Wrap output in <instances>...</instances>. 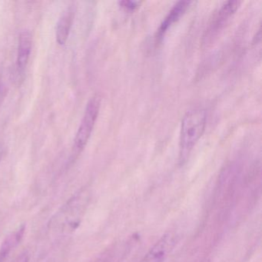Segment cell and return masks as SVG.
<instances>
[{
	"label": "cell",
	"instance_id": "1",
	"mask_svg": "<svg viewBox=\"0 0 262 262\" xmlns=\"http://www.w3.org/2000/svg\"><path fill=\"white\" fill-rule=\"evenodd\" d=\"M89 202L90 193L88 191H79L53 216L49 225L50 229L59 233L75 231L80 224Z\"/></svg>",
	"mask_w": 262,
	"mask_h": 262
},
{
	"label": "cell",
	"instance_id": "2",
	"mask_svg": "<svg viewBox=\"0 0 262 262\" xmlns=\"http://www.w3.org/2000/svg\"><path fill=\"white\" fill-rule=\"evenodd\" d=\"M207 115L205 110L194 108L188 110L182 118L180 132V161L186 160L191 150L205 133Z\"/></svg>",
	"mask_w": 262,
	"mask_h": 262
},
{
	"label": "cell",
	"instance_id": "3",
	"mask_svg": "<svg viewBox=\"0 0 262 262\" xmlns=\"http://www.w3.org/2000/svg\"><path fill=\"white\" fill-rule=\"evenodd\" d=\"M100 107L101 97L99 95H95L87 103L82 122L75 137L73 151L76 154L82 152L88 143L94 129Z\"/></svg>",
	"mask_w": 262,
	"mask_h": 262
},
{
	"label": "cell",
	"instance_id": "4",
	"mask_svg": "<svg viewBox=\"0 0 262 262\" xmlns=\"http://www.w3.org/2000/svg\"><path fill=\"white\" fill-rule=\"evenodd\" d=\"M242 2L237 0L226 1L214 12L202 38L203 45L208 46L214 42L238 10Z\"/></svg>",
	"mask_w": 262,
	"mask_h": 262
},
{
	"label": "cell",
	"instance_id": "5",
	"mask_svg": "<svg viewBox=\"0 0 262 262\" xmlns=\"http://www.w3.org/2000/svg\"><path fill=\"white\" fill-rule=\"evenodd\" d=\"M176 237L171 233L162 236L144 256L140 262H164L176 245Z\"/></svg>",
	"mask_w": 262,
	"mask_h": 262
},
{
	"label": "cell",
	"instance_id": "6",
	"mask_svg": "<svg viewBox=\"0 0 262 262\" xmlns=\"http://www.w3.org/2000/svg\"><path fill=\"white\" fill-rule=\"evenodd\" d=\"M191 4V1H179L173 6L172 8L170 10L168 14L161 23L160 27L158 29L156 36V41L157 43L163 39V36H165L168 29L185 14Z\"/></svg>",
	"mask_w": 262,
	"mask_h": 262
},
{
	"label": "cell",
	"instance_id": "7",
	"mask_svg": "<svg viewBox=\"0 0 262 262\" xmlns=\"http://www.w3.org/2000/svg\"><path fill=\"white\" fill-rule=\"evenodd\" d=\"M31 33L28 30L21 32L19 36V45H18L17 59H16V73L19 76L24 75L28 64L30 53L32 50Z\"/></svg>",
	"mask_w": 262,
	"mask_h": 262
},
{
	"label": "cell",
	"instance_id": "8",
	"mask_svg": "<svg viewBox=\"0 0 262 262\" xmlns=\"http://www.w3.org/2000/svg\"><path fill=\"white\" fill-rule=\"evenodd\" d=\"M25 231L26 225H22L6 237L2 245H0V262H4L11 251L19 245L25 234Z\"/></svg>",
	"mask_w": 262,
	"mask_h": 262
},
{
	"label": "cell",
	"instance_id": "9",
	"mask_svg": "<svg viewBox=\"0 0 262 262\" xmlns=\"http://www.w3.org/2000/svg\"><path fill=\"white\" fill-rule=\"evenodd\" d=\"M73 10L70 7L62 13L57 23L56 36V41L59 45H64L67 42L73 24Z\"/></svg>",
	"mask_w": 262,
	"mask_h": 262
},
{
	"label": "cell",
	"instance_id": "10",
	"mask_svg": "<svg viewBox=\"0 0 262 262\" xmlns=\"http://www.w3.org/2000/svg\"><path fill=\"white\" fill-rule=\"evenodd\" d=\"M119 4L125 11L132 12L135 11L136 9L139 8L141 2H139V1L125 0V1H120V2H119Z\"/></svg>",
	"mask_w": 262,
	"mask_h": 262
},
{
	"label": "cell",
	"instance_id": "11",
	"mask_svg": "<svg viewBox=\"0 0 262 262\" xmlns=\"http://www.w3.org/2000/svg\"><path fill=\"white\" fill-rule=\"evenodd\" d=\"M12 262H30V256L27 252L22 253Z\"/></svg>",
	"mask_w": 262,
	"mask_h": 262
},
{
	"label": "cell",
	"instance_id": "12",
	"mask_svg": "<svg viewBox=\"0 0 262 262\" xmlns=\"http://www.w3.org/2000/svg\"><path fill=\"white\" fill-rule=\"evenodd\" d=\"M4 88L2 84H0V105H1V102H2L3 99H4Z\"/></svg>",
	"mask_w": 262,
	"mask_h": 262
},
{
	"label": "cell",
	"instance_id": "13",
	"mask_svg": "<svg viewBox=\"0 0 262 262\" xmlns=\"http://www.w3.org/2000/svg\"><path fill=\"white\" fill-rule=\"evenodd\" d=\"M3 152H4V150H3L2 145L0 144V162H1V159H2Z\"/></svg>",
	"mask_w": 262,
	"mask_h": 262
}]
</instances>
